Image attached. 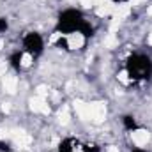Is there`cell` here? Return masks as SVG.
Wrapping results in <instances>:
<instances>
[{"label": "cell", "mask_w": 152, "mask_h": 152, "mask_svg": "<svg viewBox=\"0 0 152 152\" xmlns=\"http://www.w3.org/2000/svg\"><path fill=\"white\" fill-rule=\"evenodd\" d=\"M83 152H99V147H96V145H83Z\"/></svg>", "instance_id": "obj_9"}, {"label": "cell", "mask_w": 152, "mask_h": 152, "mask_svg": "<svg viewBox=\"0 0 152 152\" xmlns=\"http://www.w3.org/2000/svg\"><path fill=\"white\" fill-rule=\"evenodd\" d=\"M11 151H12V147H11L7 142H2V140H0V152H11Z\"/></svg>", "instance_id": "obj_8"}, {"label": "cell", "mask_w": 152, "mask_h": 152, "mask_svg": "<svg viewBox=\"0 0 152 152\" xmlns=\"http://www.w3.org/2000/svg\"><path fill=\"white\" fill-rule=\"evenodd\" d=\"M85 23V18L81 14V11L78 9H66L58 14V21H57V27L55 30L60 32V34H73V32H80L81 27Z\"/></svg>", "instance_id": "obj_2"}, {"label": "cell", "mask_w": 152, "mask_h": 152, "mask_svg": "<svg viewBox=\"0 0 152 152\" xmlns=\"http://www.w3.org/2000/svg\"><path fill=\"white\" fill-rule=\"evenodd\" d=\"M58 152H73V140L71 138L62 140L60 145H58Z\"/></svg>", "instance_id": "obj_6"}, {"label": "cell", "mask_w": 152, "mask_h": 152, "mask_svg": "<svg viewBox=\"0 0 152 152\" xmlns=\"http://www.w3.org/2000/svg\"><path fill=\"white\" fill-rule=\"evenodd\" d=\"M21 58H23V51H14L12 55H11V66L16 69V71H20L21 69Z\"/></svg>", "instance_id": "obj_4"}, {"label": "cell", "mask_w": 152, "mask_h": 152, "mask_svg": "<svg viewBox=\"0 0 152 152\" xmlns=\"http://www.w3.org/2000/svg\"><path fill=\"white\" fill-rule=\"evenodd\" d=\"M113 2H127V0H113Z\"/></svg>", "instance_id": "obj_13"}, {"label": "cell", "mask_w": 152, "mask_h": 152, "mask_svg": "<svg viewBox=\"0 0 152 152\" xmlns=\"http://www.w3.org/2000/svg\"><path fill=\"white\" fill-rule=\"evenodd\" d=\"M81 34H83V37H92L94 36V28L90 27V23L88 21H85L83 23V27H81V30H80Z\"/></svg>", "instance_id": "obj_7"}, {"label": "cell", "mask_w": 152, "mask_h": 152, "mask_svg": "<svg viewBox=\"0 0 152 152\" xmlns=\"http://www.w3.org/2000/svg\"><path fill=\"white\" fill-rule=\"evenodd\" d=\"M126 71L131 80H149L152 76V60L147 55L134 53L127 58Z\"/></svg>", "instance_id": "obj_1"}, {"label": "cell", "mask_w": 152, "mask_h": 152, "mask_svg": "<svg viewBox=\"0 0 152 152\" xmlns=\"http://www.w3.org/2000/svg\"><path fill=\"white\" fill-rule=\"evenodd\" d=\"M7 27H9L7 20H5V18H0V32H5V30H7Z\"/></svg>", "instance_id": "obj_10"}, {"label": "cell", "mask_w": 152, "mask_h": 152, "mask_svg": "<svg viewBox=\"0 0 152 152\" xmlns=\"http://www.w3.org/2000/svg\"><path fill=\"white\" fill-rule=\"evenodd\" d=\"M57 46L62 48V50H67V41H66V39H58V41H57Z\"/></svg>", "instance_id": "obj_11"}, {"label": "cell", "mask_w": 152, "mask_h": 152, "mask_svg": "<svg viewBox=\"0 0 152 152\" xmlns=\"http://www.w3.org/2000/svg\"><path fill=\"white\" fill-rule=\"evenodd\" d=\"M122 122H124V127H126L127 131H134V129H138V126H136V122H134V118H133L131 115H126V117L122 118Z\"/></svg>", "instance_id": "obj_5"}, {"label": "cell", "mask_w": 152, "mask_h": 152, "mask_svg": "<svg viewBox=\"0 0 152 152\" xmlns=\"http://www.w3.org/2000/svg\"><path fill=\"white\" fill-rule=\"evenodd\" d=\"M131 152H147V151H143V149H133Z\"/></svg>", "instance_id": "obj_12"}, {"label": "cell", "mask_w": 152, "mask_h": 152, "mask_svg": "<svg viewBox=\"0 0 152 152\" xmlns=\"http://www.w3.org/2000/svg\"><path fill=\"white\" fill-rule=\"evenodd\" d=\"M23 48L27 53H30L32 57H39L44 50V42L42 37L39 36L37 32H28L25 37H23Z\"/></svg>", "instance_id": "obj_3"}]
</instances>
